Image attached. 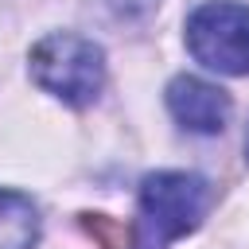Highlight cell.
<instances>
[{
  "mask_svg": "<svg viewBox=\"0 0 249 249\" xmlns=\"http://www.w3.org/2000/svg\"><path fill=\"white\" fill-rule=\"evenodd\" d=\"M214 202V187L195 171H148L136 191L132 249H167L195 233Z\"/></svg>",
  "mask_w": 249,
  "mask_h": 249,
  "instance_id": "1",
  "label": "cell"
},
{
  "mask_svg": "<svg viewBox=\"0 0 249 249\" xmlns=\"http://www.w3.org/2000/svg\"><path fill=\"white\" fill-rule=\"evenodd\" d=\"M31 82L62 105L86 109L105 86V51L78 31H51L27 54Z\"/></svg>",
  "mask_w": 249,
  "mask_h": 249,
  "instance_id": "2",
  "label": "cell"
},
{
  "mask_svg": "<svg viewBox=\"0 0 249 249\" xmlns=\"http://www.w3.org/2000/svg\"><path fill=\"white\" fill-rule=\"evenodd\" d=\"M187 51L218 74H249V8L237 0H206L187 16Z\"/></svg>",
  "mask_w": 249,
  "mask_h": 249,
  "instance_id": "3",
  "label": "cell"
},
{
  "mask_svg": "<svg viewBox=\"0 0 249 249\" xmlns=\"http://www.w3.org/2000/svg\"><path fill=\"white\" fill-rule=\"evenodd\" d=\"M163 101H167V113L179 121V128L187 132H198V136H214L226 128L233 105H230V93L195 78V74H175L163 89Z\"/></svg>",
  "mask_w": 249,
  "mask_h": 249,
  "instance_id": "4",
  "label": "cell"
},
{
  "mask_svg": "<svg viewBox=\"0 0 249 249\" xmlns=\"http://www.w3.org/2000/svg\"><path fill=\"white\" fill-rule=\"evenodd\" d=\"M43 233L39 206L23 191L0 187V249H35Z\"/></svg>",
  "mask_w": 249,
  "mask_h": 249,
  "instance_id": "5",
  "label": "cell"
},
{
  "mask_svg": "<svg viewBox=\"0 0 249 249\" xmlns=\"http://www.w3.org/2000/svg\"><path fill=\"white\" fill-rule=\"evenodd\" d=\"M156 4H160V0H109V8H113L117 16H124V19H140V16H148Z\"/></svg>",
  "mask_w": 249,
  "mask_h": 249,
  "instance_id": "6",
  "label": "cell"
},
{
  "mask_svg": "<svg viewBox=\"0 0 249 249\" xmlns=\"http://www.w3.org/2000/svg\"><path fill=\"white\" fill-rule=\"evenodd\" d=\"M245 160H249V128H245Z\"/></svg>",
  "mask_w": 249,
  "mask_h": 249,
  "instance_id": "7",
  "label": "cell"
}]
</instances>
